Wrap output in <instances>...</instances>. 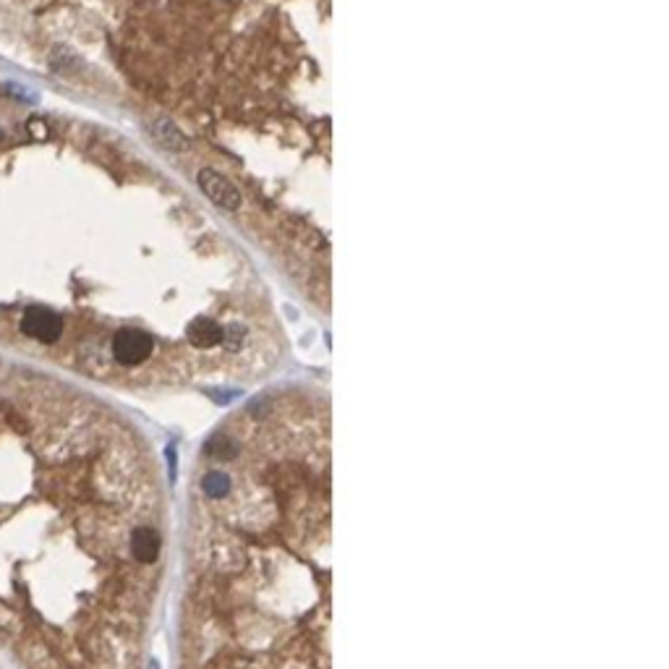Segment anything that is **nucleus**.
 <instances>
[{"label":"nucleus","mask_w":669,"mask_h":669,"mask_svg":"<svg viewBox=\"0 0 669 669\" xmlns=\"http://www.w3.org/2000/svg\"><path fill=\"white\" fill-rule=\"evenodd\" d=\"M330 552V405L264 395L193 460L178 669H332Z\"/></svg>","instance_id":"obj_1"},{"label":"nucleus","mask_w":669,"mask_h":669,"mask_svg":"<svg viewBox=\"0 0 669 669\" xmlns=\"http://www.w3.org/2000/svg\"><path fill=\"white\" fill-rule=\"evenodd\" d=\"M66 325H63V317L55 314L52 309H45V306H32V309L24 311L21 317V332L40 340L45 345H52L60 340Z\"/></svg>","instance_id":"obj_2"},{"label":"nucleus","mask_w":669,"mask_h":669,"mask_svg":"<svg viewBox=\"0 0 669 669\" xmlns=\"http://www.w3.org/2000/svg\"><path fill=\"white\" fill-rule=\"evenodd\" d=\"M199 184H201V189H204V193H207L209 199L218 201L220 207L235 209L238 204H241V193H238L233 186H230V181H225V178L220 176V173L209 170V167H204V170L199 173Z\"/></svg>","instance_id":"obj_3"}]
</instances>
